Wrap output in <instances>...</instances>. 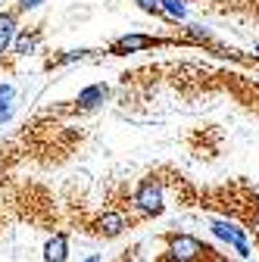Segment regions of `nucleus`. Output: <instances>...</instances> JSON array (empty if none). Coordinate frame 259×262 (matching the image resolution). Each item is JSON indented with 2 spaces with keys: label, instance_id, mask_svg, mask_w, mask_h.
<instances>
[{
  "label": "nucleus",
  "instance_id": "8",
  "mask_svg": "<svg viewBox=\"0 0 259 262\" xmlns=\"http://www.w3.org/2000/svg\"><path fill=\"white\" fill-rule=\"evenodd\" d=\"M38 44H41V31L38 28H22V31H16L13 53L16 56H31V53L38 50Z\"/></svg>",
  "mask_w": 259,
  "mask_h": 262
},
{
  "label": "nucleus",
  "instance_id": "5",
  "mask_svg": "<svg viewBox=\"0 0 259 262\" xmlns=\"http://www.w3.org/2000/svg\"><path fill=\"white\" fill-rule=\"evenodd\" d=\"M166 44L163 38H150V35H122L110 44V53H138V50H150Z\"/></svg>",
  "mask_w": 259,
  "mask_h": 262
},
{
  "label": "nucleus",
  "instance_id": "12",
  "mask_svg": "<svg viewBox=\"0 0 259 262\" xmlns=\"http://www.w3.org/2000/svg\"><path fill=\"white\" fill-rule=\"evenodd\" d=\"M13 84L10 81H0V106H7V103H13Z\"/></svg>",
  "mask_w": 259,
  "mask_h": 262
},
{
  "label": "nucleus",
  "instance_id": "17",
  "mask_svg": "<svg viewBox=\"0 0 259 262\" xmlns=\"http://www.w3.org/2000/svg\"><path fill=\"white\" fill-rule=\"evenodd\" d=\"M84 262H100V256H88V259H84Z\"/></svg>",
  "mask_w": 259,
  "mask_h": 262
},
{
  "label": "nucleus",
  "instance_id": "14",
  "mask_svg": "<svg viewBox=\"0 0 259 262\" xmlns=\"http://www.w3.org/2000/svg\"><path fill=\"white\" fill-rule=\"evenodd\" d=\"M187 35H193V38H200V41H212V35L203 28V25H187Z\"/></svg>",
  "mask_w": 259,
  "mask_h": 262
},
{
  "label": "nucleus",
  "instance_id": "16",
  "mask_svg": "<svg viewBox=\"0 0 259 262\" xmlns=\"http://www.w3.org/2000/svg\"><path fill=\"white\" fill-rule=\"evenodd\" d=\"M13 119V103H7V106H0V125H7Z\"/></svg>",
  "mask_w": 259,
  "mask_h": 262
},
{
  "label": "nucleus",
  "instance_id": "15",
  "mask_svg": "<svg viewBox=\"0 0 259 262\" xmlns=\"http://www.w3.org/2000/svg\"><path fill=\"white\" fill-rule=\"evenodd\" d=\"M44 0H19V13H28V10H38Z\"/></svg>",
  "mask_w": 259,
  "mask_h": 262
},
{
  "label": "nucleus",
  "instance_id": "7",
  "mask_svg": "<svg viewBox=\"0 0 259 262\" xmlns=\"http://www.w3.org/2000/svg\"><path fill=\"white\" fill-rule=\"evenodd\" d=\"M106 97H110V88L106 84H88L84 91H78L75 103H78V110H97Z\"/></svg>",
  "mask_w": 259,
  "mask_h": 262
},
{
  "label": "nucleus",
  "instance_id": "6",
  "mask_svg": "<svg viewBox=\"0 0 259 262\" xmlns=\"http://www.w3.org/2000/svg\"><path fill=\"white\" fill-rule=\"evenodd\" d=\"M16 31H19V13L16 10H4L0 13V53H7L13 47Z\"/></svg>",
  "mask_w": 259,
  "mask_h": 262
},
{
  "label": "nucleus",
  "instance_id": "18",
  "mask_svg": "<svg viewBox=\"0 0 259 262\" xmlns=\"http://www.w3.org/2000/svg\"><path fill=\"white\" fill-rule=\"evenodd\" d=\"M253 50H256V53H259V41H256V44H253Z\"/></svg>",
  "mask_w": 259,
  "mask_h": 262
},
{
  "label": "nucleus",
  "instance_id": "10",
  "mask_svg": "<svg viewBox=\"0 0 259 262\" xmlns=\"http://www.w3.org/2000/svg\"><path fill=\"white\" fill-rule=\"evenodd\" d=\"M159 13H163L166 19H172V22H184L187 7L181 4V0H159Z\"/></svg>",
  "mask_w": 259,
  "mask_h": 262
},
{
  "label": "nucleus",
  "instance_id": "9",
  "mask_svg": "<svg viewBox=\"0 0 259 262\" xmlns=\"http://www.w3.org/2000/svg\"><path fill=\"white\" fill-rule=\"evenodd\" d=\"M44 259L47 262H66L69 259V237L66 234H53V237H47V244H44Z\"/></svg>",
  "mask_w": 259,
  "mask_h": 262
},
{
  "label": "nucleus",
  "instance_id": "4",
  "mask_svg": "<svg viewBox=\"0 0 259 262\" xmlns=\"http://www.w3.org/2000/svg\"><path fill=\"white\" fill-rule=\"evenodd\" d=\"M125 228H132V219H128L122 209H106L103 215H97V222H94V231L100 237H119Z\"/></svg>",
  "mask_w": 259,
  "mask_h": 262
},
{
  "label": "nucleus",
  "instance_id": "13",
  "mask_svg": "<svg viewBox=\"0 0 259 262\" xmlns=\"http://www.w3.org/2000/svg\"><path fill=\"white\" fill-rule=\"evenodd\" d=\"M135 4L144 10V13H153V16H163L159 13V0H135Z\"/></svg>",
  "mask_w": 259,
  "mask_h": 262
},
{
  "label": "nucleus",
  "instance_id": "3",
  "mask_svg": "<svg viewBox=\"0 0 259 262\" xmlns=\"http://www.w3.org/2000/svg\"><path fill=\"white\" fill-rule=\"evenodd\" d=\"M203 253H209L197 237H190V234H172L169 237V250L166 256H172L175 262H197Z\"/></svg>",
  "mask_w": 259,
  "mask_h": 262
},
{
  "label": "nucleus",
  "instance_id": "11",
  "mask_svg": "<svg viewBox=\"0 0 259 262\" xmlns=\"http://www.w3.org/2000/svg\"><path fill=\"white\" fill-rule=\"evenodd\" d=\"M91 50H69V53H62L59 59H53V66H69V62H75V59H84Z\"/></svg>",
  "mask_w": 259,
  "mask_h": 262
},
{
  "label": "nucleus",
  "instance_id": "1",
  "mask_svg": "<svg viewBox=\"0 0 259 262\" xmlns=\"http://www.w3.org/2000/svg\"><path fill=\"white\" fill-rule=\"evenodd\" d=\"M135 209L141 212V215H159L163 212V206H166V200H163V181L159 178H144L141 184H138V190H135Z\"/></svg>",
  "mask_w": 259,
  "mask_h": 262
},
{
  "label": "nucleus",
  "instance_id": "2",
  "mask_svg": "<svg viewBox=\"0 0 259 262\" xmlns=\"http://www.w3.org/2000/svg\"><path fill=\"white\" fill-rule=\"evenodd\" d=\"M209 231L219 237V241H225L228 247H234L238 250V256H250V244H247V234H244V228H238L231 219H209Z\"/></svg>",
  "mask_w": 259,
  "mask_h": 262
}]
</instances>
